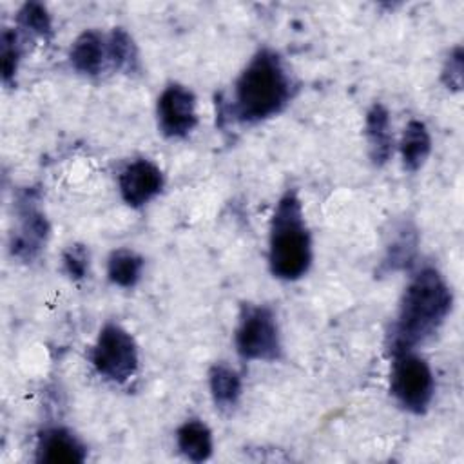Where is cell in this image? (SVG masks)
Listing matches in <instances>:
<instances>
[{
  "mask_svg": "<svg viewBox=\"0 0 464 464\" xmlns=\"http://www.w3.org/2000/svg\"><path fill=\"white\" fill-rule=\"evenodd\" d=\"M208 386L214 402L219 408H230L241 395V377L227 364H214L208 372Z\"/></svg>",
  "mask_w": 464,
  "mask_h": 464,
  "instance_id": "obj_16",
  "label": "cell"
},
{
  "mask_svg": "<svg viewBox=\"0 0 464 464\" xmlns=\"http://www.w3.org/2000/svg\"><path fill=\"white\" fill-rule=\"evenodd\" d=\"M20 44H18V34L11 29L2 31L0 38V58H2V80L4 83H11L14 80V74L18 71L20 63Z\"/></svg>",
  "mask_w": 464,
  "mask_h": 464,
  "instance_id": "obj_20",
  "label": "cell"
},
{
  "mask_svg": "<svg viewBox=\"0 0 464 464\" xmlns=\"http://www.w3.org/2000/svg\"><path fill=\"white\" fill-rule=\"evenodd\" d=\"M141 270H143V257L129 248L114 250L109 256L107 276L111 283L118 286H123V288L134 286L141 277Z\"/></svg>",
  "mask_w": 464,
  "mask_h": 464,
  "instance_id": "obj_17",
  "label": "cell"
},
{
  "mask_svg": "<svg viewBox=\"0 0 464 464\" xmlns=\"http://www.w3.org/2000/svg\"><path fill=\"white\" fill-rule=\"evenodd\" d=\"M430 152H431V136L426 125L419 120L408 121L401 140V156H402L404 169L410 172L419 170L426 163Z\"/></svg>",
  "mask_w": 464,
  "mask_h": 464,
  "instance_id": "obj_15",
  "label": "cell"
},
{
  "mask_svg": "<svg viewBox=\"0 0 464 464\" xmlns=\"http://www.w3.org/2000/svg\"><path fill=\"white\" fill-rule=\"evenodd\" d=\"M176 444L185 459L203 462L212 455V431L199 419H188L178 428Z\"/></svg>",
  "mask_w": 464,
  "mask_h": 464,
  "instance_id": "obj_14",
  "label": "cell"
},
{
  "mask_svg": "<svg viewBox=\"0 0 464 464\" xmlns=\"http://www.w3.org/2000/svg\"><path fill=\"white\" fill-rule=\"evenodd\" d=\"M16 20L24 31L42 36L44 40H49L53 36L51 14H49L47 7L40 2H25L18 11Z\"/></svg>",
  "mask_w": 464,
  "mask_h": 464,
  "instance_id": "obj_19",
  "label": "cell"
},
{
  "mask_svg": "<svg viewBox=\"0 0 464 464\" xmlns=\"http://www.w3.org/2000/svg\"><path fill=\"white\" fill-rule=\"evenodd\" d=\"M236 350L248 361H276L281 357V335L272 308L265 304H245L239 314Z\"/></svg>",
  "mask_w": 464,
  "mask_h": 464,
  "instance_id": "obj_4",
  "label": "cell"
},
{
  "mask_svg": "<svg viewBox=\"0 0 464 464\" xmlns=\"http://www.w3.org/2000/svg\"><path fill=\"white\" fill-rule=\"evenodd\" d=\"M163 172L149 160H134L120 172L118 187L129 207H143L163 188Z\"/></svg>",
  "mask_w": 464,
  "mask_h": 464,
  "instance_id": "obj_9",
  "label": "cell"
},
{
  "mask_svg": "<svg viewBox=\"0 0 464 464\" xmlns=\"http://www.w3.org/2000/svg\"><path fill=\"white\" fill-rule=\"evenodd\" d=\"M312 263V239L304 221L301 199L295 190H286L274 210L268 241V265L274 277L295 281Z\"/></svg>",
  "mask_w": 464,
  "mask_h": 464,
  "instance_id": "obj_3",
  "label": "cell"
},
{
  "mask_svg": "<svg viewBox=\"0 0 464 464\" xmlns=\"http://www.w3.org/2000/svg\"><path fill=\"white\" fill-rule=\"evenodd\" d=\"M417 245H419V237H417L415 227L410 223H402L395 230L390 245L386 246V254H384L379 272L388 274V272L410 268L415 259Z\"/></svg>",
  "mask_w": 464,
  "mask_h": 464,
  "instance_id": "obj_13",
  "label": "cell"
},
{
  "mask_svg": "<svg viewBox=\"0 0 464 464\" xmlns=\"http://www.w3.org/2000/svg\"><path fill=\"white\" fill-rule=\"evenodd\" d=\"M453 304V294L439 270L426 266L408 283L397 317L388 334L392 355L413 352L428 341L446 321Z\"/></svg>",
  "mask_w": 464,
  "mask_h": 464,
  "instance_id": "obj_1",
  "label": "cell"
},
{
  "mask_svg": "<svg viewBox=\"0 0 464 464\" xmlns=\"http://www.w3.org/2000/svg\"><path fill=\"white\" fill-rule=\"evenodd\" d=\"M156 114L163 136L185 138L198 123L194 92L181 83L167 85L158 98Z\"/></svg>",
  "mask_w": 464,
  "mask_h": 464,
  "instance_id": "obj_8",
  "label": "cell"
},
{
  "mask_svg": "<svg viewBox=\"0 0 464 464\" xmlns=\"http://www.w3.org/2000/svg\"><path fill=\"white\" fill-rule=\"evenodd\" d=\"M87 457L82 440L65 428H49L40 433L36 444L38 462L47 464H80Z\"/></svg>",
  "mask_w": 464,
  "mask_h": 464,
  "instance_id": "obj_10",
  "label": "cell"
},
{
  "mask_svg": "<svg viewBox=\"0 0 464 464\" xmlns=\"http://www.w3.org/2000/svg\"><path fill=\"white\" fill-rule=\"evenodd\" d=\"M40 196L34 188L20 190L14 199L16 227L11 234V254L20 261H33L40 256L49 237V223L40 210Z\"/></svg>",
  "mask_w": 464,
  "mask_h": 464,
  "instance_id": "obj_7",
  "label": "cell"
},
{
  "mask_svg": "<svg viewBox=\"0 0 464 464\" xmlns=\"http://www.w3.org/2000/svg\"><path fill=\"white\" fill-rule=\"evenodd\" d=\"M94 370L114 382H123L138 370V346L134 337L116 323H107L92 346Z\"/></svg>",
  "mask_w": 464,
  "mask_h": 464,
  "instance_id": "obj_6",
  "label": "cell"
},
{
  "mask_svg": "<svg viewBox=\"0 0 464 464\" xmlns=\"http://www.w3.org/2000/svg\"><path fill=\"white\" fill-rule=\"evenodd\" d=\"M364 134L372 161L375 165H384L393 154V134L390 127V112L382 103H373L366 112Z\"/></svg>",
  "mask_w": 464,
  "mask_h": 464,
  "instance_id": "obj_11",
  "label": "cell"
},
{
  "mask_svg": "<svg viewBox=\"0 0 464 464\" xmlns=\"http://www.w3.org/2000/svg\"><path fill=\"white\" fill-rule=\"evenodd\" d=\"M462 74H464V53L462 47L457 45L450 51L444 67H442V83L451 91L462 89Z\"/></svg>",
  "mask_w": 464,
  "mask_h": 464,
  "instance_id": "obj_21",
  "label": "cell"
},
{
  "mask_svg": "<svg viewBox=\"0 0 464 464\" xmlns=\"http://www.w3.org/2000/svg\"><path fill=\"white\" fill-rule=\"evenodd\" d=\"M292 98V80L276 51H257L234 83L230 114L241 123H259L279 114Z\"/></svg>",
  "mask_w": 464,
  "mask_h": 464,
  "instance_id": "obj_2",
  "label": "cell"
},
{
  "mask_svg": "<svg viewBox=\"0 0 464 464\" xmlns=\"http://www.w3.org/2000/svg\"><path fill=\"white\" fill-rule=\"evenodd\" d=\"M63 268L65 272L72 277V279H82L85 277L87 270H89V252L83 245H71L63 256Z\"/></svg>",
  "mask_w": 464,
  "mask_h": 464,
  "instance_id": "obj_22",
  "label": "cell"
},
{
  "mask_svg": "<svg viewBox=\"0 0 464 464\" xmlns=\"http://www.w3.org/2000/svg\"><path fill=\"white\" fill-rule=\"evenodd\" d=\"M107 53H109V62L114 69L123 71L127 74L140 71L138 47L125 29L121 27L112 29V33L107 38Z\"/></svg>",
  "mask_w": 464,
  "mask_h": 464,
  "instance_id": "obj_18",
  "label": "cell"
},
{
  "mask_svg": "<svg viewBox=\"0 0 464 464\" xmlns=\"http://www.w3.org/2000/svg\"><path fill=\"white\" fill-rule=\"evenodd\" d=\"M69 58L78 72L96 76L109 62L107 40L98 31H85L74 40Z\"/></svg>",
  "mask_w": 464,
  "mask_h": 464,
  "instance_id": "obj_12",
  "label": "cell"
},
{
  "mask_svg": "<svg viewBox=\"0 0 464 464\" xmlns=\"http://www.w3.org/2000/svg\"><path fill=\"white\" fill-rule=\"evenodd\" d=\"M390 388L404 410L411 413H424L435 392L431 368L415 352L397 353L393 355Z\"/></svg>",
  "mask_w": 464,
  "mask_h": 464,
  "instance_id": "obj_5",
  "label": "cell"
}]
</instances>
